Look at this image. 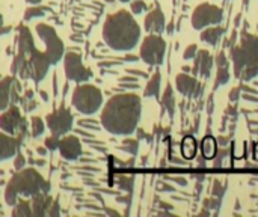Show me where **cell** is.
Returning <instances> with one entry per match:
<instances>
[{
	"instance_id": "obj_1",
	"label": "cell",
	"mask_w": 258,
	"mask_h": 217,
	"mask_svg": "<svg viewBox=\"0 0 258 217\" xmlns=\"http://www.w3.org/2000/svg\"><path fill=\"white\" fill-rule=\"evenodd\" d=\"M141 113V97L133 92H121L104 104L100 122L113 136H130L138 130Z\"/></svg>"
},
{
	"instance_id": "obj_2",
	"label": "cell",
	"mask_w": 258,
	"mask_h": 217,
	"mask_svg": "<svg viewBox=\"0 0 258 217\" xmlns=\"http://www.w3.org/2000/svg\"><path fill=\"white\" fill-rule=\"evenodd\" d=\"M141 39V27L133 14L121 9L106 17L103 24V41L115 51H130Z\"/></svg>"
},
{
	"instance_id": "obj_3",
	"label": "cell",
	"mask_w": 258,
	"mask_h": 217,
	"mask_svg": "<svg viewBox=\"0 0 258 217\" xmlns=\"http://www.w3.org/2000/svg\"><path fill=\"white\" fill-rule=\"evenodd\" d=\"M50 183L45 181L35 168L21 169L8 181L5 187V202L9 207H15L20 195L24 198H32L38 193H50Z\"/></svg>"
},
{
	"instance_id": "obj_4",
	"label": "cell",
	"mask_w": 258,
	"mask_h": 217,
	"mask_svg": "<svg viewBox=\"0 0 258 217\" xmlns=\"http://www.w3.org/2000/svg\"><path fill=\"white\" fill-rule=\"evenodd\" d=\"M234 76L242 82H251L258 76V36L243 32L239 44L231 48Z\"/></svg>"
},
{
	"instance_id": "obj_5",
	"label": "cell",
	"mask_w": 258,
	"mask_h": 217,
	"mask_svg": "<svg viewBox=\"0 0 258 217\" xmlns=\"http://www.w3.org/2000/svg\"><path fill=\"white\" fill-rule=\"evenodd\" d=\"M18 53L26 56L29 68H30L32 80L35 83L42 82L53 63L45 51H41L35 47L33 36L29 27L26 26L18 27Z\"/></svg>"
},
{
	"instance_id": "obj_6",
	"label": "cell",
	"mask_w": 258,
	"mask_h": 217,
	"mask_svg": "<svg viewBox=\"0 0 258 217\" xmlns=\"http://www.w3.org/2000/svg\"><path fill=\"white\" fill-rule=\"evenodd\" d=\"M71 104L74 106V109H77V112L83 115H94L101 109L103 92L94 85H77L73 91Z\"/></svg>"
},
{
	"instance_id": "obj_7",
	"label": "cell",
	"mask_w": 258,
	"mask_h": 217,
	"mask_svg": "<svg viewBox=\"0 0 258 217\" xmlns=\"http://www.w3.org/2000/svg\"><path fill=\"white\" fill-rule=\"evenodd\" d=\"M165 53H166V41L156 33H150L148 36H145L139 50L141 59L150 66L162 65L165 59Z\"/></svg>"
},
{
	"instance_id": "obj_8",
	"label": "cell",
	"mask_w": 258,
	"mask_h": 217,
	"mask_svg": "<svg viewBox=\"0 0 258 217\" xmlns=\"http://www.w3.org/2000/svg\"><path fill=\"white\" fill-rule=\"evenodd\" d=\"M36 35L44 42L45 53L48 54L51 63L53 65L59 63L60 59H63V56H65V45H63L62 39L57 36L56 30L45 23H39V24H36Z\"/></svg>"
},
{
	"instance_id": "obj_9",
	"label": "cell",
	"mask_w": 258,
	"mask_h": 217,
	"mask_svg": "<svg viewBox=\"0 0 258 217\" xmlns=\"http://www.w3.org/2000/svg\"><path fill=\"white\" fill-rule=\"evenodd\" d=\"M222 18H224V11L221 8L212 3H201L192 12L190 23L195 30H204L206 27L221 24Z\"/></svg>"
},
{
	"instance_id": "obj_10",
	"label": "cell",
	"mask_w": 258,
	"mask_h": 217,
	"mask_svg": "<svg viewBox=\"0 0 258 217\" xmlns=\"http://www.w3.org/2000/svg\"><path fill=\"white\" fill-rule=\"evenodd\" d=\"M63 68L68 82L86 83L91 79V69L86 68L82 62V56L76 51H68L63 56Z\"/></svg>"
},
{
	"instance_id": "obj_11",
	"label": "cell",
	"mask_w": 258,
	"mask_h": 217,
	"mask_svg": "<svg viewBox=\"0 0 258 217\" xmlns=\"http://www.w3.org/2000/svg\"><path fill=\"white\" fill-rule=\"evenodd\" d=\"M73 121H74V118H73L71 112L65 107H60L45 116V124H47L48 130L57 136H63V134L70 133L73 130Z\"/></svg>"
},
{
	"instance_id": "obj_12",
	"label": "cell",
	"mask_w": 258,
	"mask_h": 217,
	"mask_svg": "<svg viewBox=\"0 0 258 217\" xmlns=\"http://www.w3.org/2000/svg\"><path fill=\"white\" fill-rule=\"evenodd\" d=\"M24 124H26V119H23L20 107H17L15 104H11L6 110H3V113L0 116L2 131L8 133L11 136H17Z\"/></svg>"
},
{
	"instance_id": "obj_13",
	"label": "cell",
	"mask_w": 258,
	"mask_h": 217,
	"mask_svg": "<svg viewBox=\"0 0 258 217\" xmlns=\"http://www.w3.org/2000/svg\"><path fill=\"white\" fill-rule=\"evenodd\" d=\"M175 88L181 95L190 97V98H198L203 92V85L195 77L184 74V73L175 77Z\"/></svg>"
},
{
	"instance_id": "obj_14",
	"label": "cell",
	"mask_w": 258,
	"mask_h": 217,
	"mask_svg": "<svg viewBox=\"0 0 258 217\" xmlns=\"http://www.w3.org/2000/svg\"><path fill=\"white\" fill-rule=\"evenodd\" d=\"M23 142H24L23 136H11L5 131L0 133V160L5 162L17 156Z\"/></svg>"
},
{
	"instance_id": "obj_15",
	"label": "cell",
	"mask_w": 258,
	"mask_h": 217,
	"mask_svg": "<svg viewBox=\"0 0 258 217\" xmlns=\"http://www.w3.org/2000/svg\"><path fill=\"white\" fill-rule=\"evenodd\" d=\"M59 153L62 159L68 162H74L82 156V142L79 140L77 136H65L60 140Z\"/></svg>"
},
{
	"instance_id": "obj_16",
	"label": "cell",
	"mask_w": 258,
	"mask_h": 217,
	"mask_svg": "<svg viewBox=\"0 0 258 217\" xmlns=\"http://www.w3.org/2000/svg\"><path fill=\"white\" fill-rule=\"evenodd\" d=\"M166 20H165V14L162 12V8L159 5H156V8L148 12V15L145 17L144 21V27L148 33H156V35H162L165 27Z\"/></svg>"
},
{
	"instance_id": "obj_17",
	"label": "cell",
	"mask_w": 258,
	"mask_h": 217,
	"mask_svg": "<svg viewBox=\"0 0 258 217\" xmlns=\"http://www.w3.org/2000/svg\"><path fill=\"white\" fill-rule=\"evenodd\" d=\"M213 68V57L207 50H200L197 57L194 59V66H192V73L194 76H201L204 79H207L212 73Z\"/></svg>"
},
{
	"instance_id": "obj_18",
	"label": "cell",
	"mask_w": 258,
	"mask_h": 217,
	"mask_svg": "<svg viewBox=\"0 0 258 217\" xmlns=\"http://www.w3.org/2000/svg\"><path fill=\"white\" fill-rule=\"evenodd\" d=\"M54 199L48 193H38L32 196V210H33V217H44L48 216V210L53 205Z\"/></svg>"
},
{
	"instance_id": "obj_19",
	"label": "cell",
	"mask_w": 258,
	"mask_h": 217,
	"mask_svg": "<svg viewBox=\"0 0 258 217\" xmlns=\"http://www.w3.org/2000/svg\"><path fill=\"white\" fill-rule=\"evenodd\" d=\"M216 63H218V73H216L215 88L227 85L230 82V68H228V60H227V56H225L224 51H221L218 54Z\"/></svg>"
},
{
	"instance_id": "obj_20",
	"label": "cell",
	"mask_w": 258,
	"mask_h": 217,
	"mask_svg": "<svg viewBox=\"0 0 258 217\" xmlns=\"http://www.w3.org/2000/svg\"><path fill=\"white\" fill-rule=\"evenodd\" d=\"M15 83V77L14 76H8L3 77L0 82V88H2V97H0V109L6 110L11 106V95H12V86Z\"/></svg>"
},
{
	"instance_id": "obj_21",
	"label": "cell",
	"mask_w": 258,
	"mask_h": 217,
	"mask_svg": "<svg viewBox=\"0 0 258 217\" xmlns=\"http://www.w3.org/2000/svg\"><path fill=\"white\" fill-rule=\"evenodd\" d=\"M224 35V27H221L219 24L213 26V27H206L201 35H200V39L206 44H210V45H218V42L221 41Z\"/></svg>"
},
{
	"instance_id": "obj_22",
	"label": "cell",
	"mask_w": 258,
	"mask_h": 217,
	"mask_svg": "<svg viewBox=\"0 0 258 217\" xmlns=\"http://www.w3.org/2000/svg\"><path fill=\"white\" fill-rule=\"evenodd\" d=\"M218 140L212 136H206L203 139V143H201V151H203V157L206 160H210V159H215L216 154H218Z\"/></svg>"
},
{
	"instance_id": "obj_23",
	"label": "cell",
	"mask_w": 258,
	"mask_h": 217,
	"mask_svg": "<svg viewBox=\"0 0 258 217\" xmlns=\"http://www.w3.org/2000/svg\"><path fill=\"white\" fill-rule=\"evenodd\" d=\"M162 106L168 112L169 118L172 119L174 113H175V97H174V89H172L171 85H168L165 88V92H163V97H162Z\"/></svg>"
},
{
	"instance_id": "obj_24",
	"label": "cell",
	"mask_w": 258,
	"mask_h": 217,
	"mask_svg": "<svg viewBox=\"0 0 258 217\" xmlns=\"http://www.w3.org/2000/svg\"><path fill=\"white\" fill-rule=\"evenodd\" d=\"M160 83H162V74L157 71L148 80V85L145 86V91H144V97H156V95H159Z\"/></svg>"
},
{
	"instance_id": "obj_25",
	"label": "cell",
	"mask_w": 258,
	"mask_h": 217,
	"mask_svg": "<svg viewBox=\"0 0 258 217\" xmlns=\"http://www.w3.org/2000/svg\"><path fill=\"white\" fill-rule=\"evenodd\" d=\"M181 154L186 160L197 157V142L192 136H186L181 142Z\"/></svg>"
},
{
	"instance_id": "obj_26",
	"label": "cell",
	"mask_w": 258,
	"mask_h": 217,
	"mask_svg": "<svg viewBox=\"0 0 258 217\" xmlns=\"http://www.w3.org/2000/svg\"><path fill=\"white\" fill-rule=\"evenodd\" d=\"M12 216L14 217H32L33 216L32 202H27L26 199H18V202L15 204V207H14V210H12Z\"/></svg>"
},
{
	"instance_id": "obj_27",
	"label": "cell",
	"mask_w": 258,
	"mask_h": 217,
	"mask_svg": "<svg viewBox=\"0 0 258 217\" xmlns=\"http://www.w3.org/2000/svg\"><path fill=\"white\" fill-rule=\"evenodd\" d=\"M30 127H32V137H39L42 136L44 130H45V124L41 118L38 116H32L30 119Z\"/></svg>"
},
{
	"instance_id": "obj_28",
	"label": "cell",
	"mask_w": 258,
	"mask_h": 217,
	"mask_svg": "<svg viewBox=\"0 0 258 217\" xmlns=\"http://www.w3.org/2000/svg\"><path fill=\"white\" fill-rule=\"evenodd\" d=\"M119 150L128 153L130 156H136L139 151V139H125L119 147Z\"/></svg>"
},
{
	"instance_id": "obj_29",
	"label": "cell",
	"mask_w": 258,
	"mask_h": 217,
	"mask_svg": "<svg viewBox=\"0 0 258 217\" xmlns=\"http://www.w3.org/2000/svg\"><path fill=\"white\" fill-rule=\"evenodd\" d=\"M45 12H50V9L48 8H44V6H39V5L35 6V8H29L24 12V20L29 21V20H32L35 17H42V15H45Z\"/></svg>"
},
{
	"instance_id": "obj_30",
	"label": "cell",
	"mask_w": 258,
	"mask_h": 217,
	"mask_svg": "<svg viewBox=\"0 0 258 217\" xmlns=\"http://www.w3.org/2000/svg\"><path fill=\"white\" fill-rule=\"evenodd\" d=\"M118 186L125 190V192H132L133 186H135V178L133 177H127V175H121L118 178Z\"/></svg>"
},
{
	"instance_id": "obj_31",
	"label": "cell",
	"mask_w": 258,
	"mask_h": 217,
	"mask_svg": "<svg viewBox=\"0 0 258 217\" xmlns=\"http://www.w3.org/2000/svg\"><path fill=\"white\" fill-rule=\"evenodd\" d=\"M60 136H57V134H53L51 133V136L50 137H47L45 140H44V145L48 148V151H56V150H59V145H60Z\"/></svg>"
},
{
	"instance_id": "obj_32",
	"label": "cell",
	"mask_w": 258,
	"mask_h": 217,
	"mask_svg": "<svg viewBox=\"0 0 258 217\" xmlns=\"http://www.w3.org/2000/svg\"><path fill=\"white\" fill-rule=\"evenodd\" d=\"M145 9H147V3H145L144 0H133V3L130 5V11H132L135 15L142 14Z\"/></svg>"
},
{
	"instance_id": "obj_33",
	"label": "cell",
	"mask_w": 258,
	"mask_h": 217,
	"mask_svg": "<svg viewBox=\"0 0 258 217\" xmlns=\"http://www.w3.org/2000/svg\"><path fill=\"white\" fill-rule=\"evenodd\" d=\"M198 45L197 44H190V45H187L186 48H184V53H183V57L186 59V60H189V59H195L197 57V54H198Z\"/></svg>"
},
{
	"instance_id": "obj_34",
	"label": "cell",
	"mask_w": 258,
	"mask_h": 217,
	"mask_svg": "<svg viewBox=\"0 0 258 217\" xmlns=\"http://www.w3.org/2000/svg\"><path fill=\"white\" fill-rule=\"evenodd\" d=\"M79 127H85V128H89V130H98V122L95 119H80L79 122Z\"/></svg>"
},
{
	"instance_id": "obj_35",
	"label": "cell",
	"mask_w": 258,
	"mask_h": 217,
	"mask_svg": "<svg viewBox=\"0 0 258 217\" xmlns=\"http://www.w3.org/2000/svg\"><path fill=\"white\" fill-rule=\"evenodd\" d=\"M228 154H230V151H228L227 148L218 150V154H216V157H215V166H216V168L222 166V162H224V159H225Z\"/></svg>"
},
{
	"instance_id": "obj_36",
	"label": "cell",
	"mask_w": 258,
	"mask_h": 217,
	"mask_svg": "<svg viewBox=\"0 0 258 217\" xmlns=\"http://www.w3.org/2000/svg\"><path fill=\"white\" fill-rule=\"evenodd\" d=\"M224 192H225V186L221 183V181H215V184H213V190H212V193H213V196H216V198H222L224 196Z\"/></svg>"
},
{
	"instance_id": "obj_37",
	"label": "cell",
	"mask_w": 258,
	"mask_h": 217,
	"mask_svg": "<svg viewBox=\"0 0 258 217\" xmlns=\"http://www.w3.org/2000/svg\"><path fill=\"white\" fill-rule=\"evenodd\" d=\"M24 166H26V157L21 153H17L15 160H14V168L17 171H21V169H24Z\"/></svg>"
},
{
	"instance_id": "obj_38",
	"label": "cell",
	"mask_w": 258,
	"mask_h": 217,
	"mask_svg": "<svg viewBox=\"0 0 258 217\" xmlns=\"http://www.w3.org/2000/svg\"><path fill=\"white\" fill-rule=\"evenodd\" d=\"M59 213H60V205H59L57 201H54L53 205H51L50 210H48V217H57L59 216Z\"/></svg>"
},
{
	"instance_id": "obj_39",
	"label": "cell",
	"mask_w": 258,
	"mask_h": 217,
	"mask_svg": "<svg viewBox=\"0 0 258 217\" xmlns=\"http://www.w3.org/2000/svg\"><path fill=\"white\" fill-rule=\"evenodd\" d=\"M240 91H242V86H239V88H234V89L230 92V101L236 103V101L239 100V97H240Z\"/></svg>"
},
{
	"instance_id": "obj_40",
	"label": "cell",
	"mask_w": 258,
	"mask_h": 217,
	"mask_svg": "<svg viewBox=\"0 0 258 217\" xmlns=\"http://www.w3.org/2000/svg\"><path fill=\"white\" fill-rule=\"evenodd\" d=\"M127 73L128 74H132V76H141V77H148V74L147 73H144V71H139V69H127Z\"/></svg>"
},
{
	"instance_id": "obj_41",
	"label": "cell",
	"mask_w": 258,
	"mask_h": 217,
	"mask_svg": "<svg viewBox=\"0 0 258 217\" xmlns=\"http://www.w3.org/2000/svg\"><path fill=\"white\" fill-rule=\"evenodd\" d=\"M171 180H175V183L180 184V186H187V181H186L184 177H171Z\"/></svg>"
},
{
	"instance_id": "obj_42",
	"label": "cell",
	"mask_w": 258,
	"mask_h": 217,
	"mask_svg": "<svg viewBox=\"0 0 258 217\" xmlns=\"http://www.w3.org/2000/svg\"><path fill=\"white\" fill-rule=\"evenodd\" d=\"M119 82L122 83V82H128V83H138V79L133 76V77H121L119 79Z\"/></svg>"
},
{
	"instance_id": "obj_43",
	"label": "cell",
	"mask_w": 258,
	"mask_h": 217,
	"mask_svg": "<svg viewBox=\"0 0 258 217\" xmlns=\"http://www.w3.org/2000/svg\"><path fill=\"white\" fill-rule=\"evenodd\" d=\"M228 142H230V137H224V136H219V137H218V143H219L221 147H225Z\"/></svg>"
},
{
	"instance_id": "obj_44",
	"label": "cell",
	"mask_w": 258,
	"mask_h": 217,
	"mask_svg": "<svg viewBox=\"0 0 258 217\" xmlns=\"http://www.w3.org/2000/svg\"><path fill=\"white\" fill-rule=\"evenodd\" d=\"M47 151H48V148L44 145V147H38L36 148V153L39 154V156H47Z\"/></svg>"
},
{
	"instance_id": "obj_45",
	"label": "cell",
	"mask_w": 258,
	"mask_h": 217,
	"mask_svg": "<svg viewBox=\"0 0 258 217\" xmlns=\"http://www.w3.org/2000/svg\"><path fill=\"white\" fill-rule=\"evenodd\" d=\"M138 139H148V140H150L151 137H150V136H147L144 130H138Z\"/></svg>"
},
{
	"instance_id": "obj_46",
	"label": "cell",
	"mask_w": 258,
	"mask_h": 217,
	"mask_svg": "<svg viewBox=\"0 0 258 217\" xmlns=\"http://www.w3.org/2000/svg\"><path fill=\"white\" fill-rule=\"evenodd\" d=\"M136 60H138V56H135V54H133V56L128 54V56L125 57V62H136Z\"/></svg>"
},
{
	"instance_id": "obj_47",
	"label": "cell",
	"mask_w": 258,
	"mask_h": 217,
	"mask_svg": "<svg viewBox=\"0 0 258 217\" xmlns=\"http://www.w3.org/2000/svg\"><path fill=\"white\" fill-rule=\"evenodd\" d=\"M39 95L42 97V100H44V101H48V95H47V92H45V91H41V92H39Z\"/></svg>"
},
{
	"instance_id": "obj_48",
	"label": "cell",
	"mask_w": 258,
	"mask_h": 217,
	"mask_svg": "<svg viewBox=\"0 0 258 217\" xmlns=\"http://www.w3.org/2000/svg\"><path fill=\"white\" fill-rule=\"evenodd\" d=\"M242 91H248V92H252V94H258L255 89H251V88H248V86H242Z\"/></svg>"
},
{
	"instance_id": "obj_49",
	"label": "cell",
	"mask_w": 258,
	"mask_h": 217,
	"mask_svg": "<svg viewBox=\"0 0 258 217\" xmlns=\"http://www.w3.org/2000/svg\"><path fill=\"white\" fill-rule=\"evenodd\" d=\"M194 178H197V180H200V183H203L206 180V175H194Z\"/></svg>"
},
{
	"instance_id": "obj_50",
	"label": "cell",
	"mask_w": 258,
	"mask_h": 217,
	"mask_svg": "<svg viewBox=\"0 0 258 217\" xmlns=\"http://www.w3.org/2000/svg\"><path fill=\"white\" fill-rule=\"evenodd\" d=\"M245 98L246 100H251V101H258L257 97H251V95H245Z\"/></svg>"
},
{
	"instance_id": "obj_51",
	"label": "cell",
	"mask_w": 258,
	"mask_h": 217,
	"mask_svg": "<svg viewBox=\"0 0 258 217\" xmlns=\"http://www.w3.org/2000/svg\"><path fill=\"white\" fill-rule=\"evenodd\" d=\"M212 112H213V103L210 100V103H209V113H212Z\"/></svg>"
},
{
	"instance_id": "obj_52",
	"label": "cell",
	"mask_w": 258,
	"mask_h": 217,
	"mask_svg": "<svg viewBox=\"0 0 258 217\" xmlns=\"http://www.w3.org/2000/svg\"><path fill=\"white\" fill-rule=\"evenodd\" d=\"M29 3H33V5H39L41 3V0H27Z\"/></svg>"
},
{
	"instance_id": "obj_53",
	"label": "cell",
	"mask_w": 258,
	"mask_h": 217,
	"mask_svg": "<svg viewBox=\"0 0 258 217\" xmlns=\"http://www.w3.org/2000/svg\"><path fill=\"white\" fill-rule=\"evenodd\" d=\"M54 94H57V83H56V76H54Z\"/></svg>"
},
{
	"instance_id": "obj_54",
	"label": "cell",
	"mask_w": 258,
	"mask_h": 217,
	"mask_svg": "<svg viewBox=\"0 0 258 217\" xmlns=\"http://www.w3.org/2000/svg\"><path fill=\"white\" fill-rule=\"evenodd\" d=\"M166 30H168V33H172V30H174V27H172V26H169V27H168Z\"/></svg>"
},
{
	"instance_id": "obj_55",
	"label": "cell",
	"mask_w": 258,
	"mask_h": 217,
	"mask_svg": "<svg viewBox=\"0 0 258 217\" xmlns=\"http://www.w3.org/2000/svg\"><path fill=\"white\" fill-rule=\"evenodd\" d=\"M119 2H122V3H128L130 0H119Z\"/></svg>"
}]
</instances>
